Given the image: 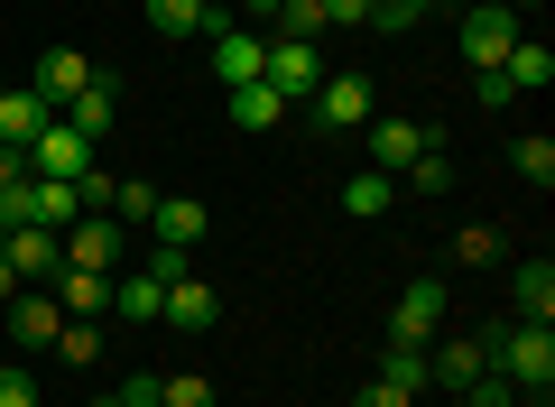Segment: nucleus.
Returning a JSON list of instances; mask_svg holds the SVG:
<instances>
[{
  "label": "nucleus",
  "instance_id": "f257e3e1",
  "mask_svg": "<svg viewBox=\"0 0 555 407\" xmlns=\"http://www.w3.org/2000/svg\"><path fill=\"white\" fill-rule=\"evenodd\" d=\"M481 343H491V370L518 398H546L555 389V325H500V333H481Z\"/></svg>",
  "mask_w": 555,
  "mask_h": 407
},
{
  "label": "nucleus",
  "instance_id": "f03ea898",
  "mask_svg": "<svg viewBox=\"0 0 555 407\" xmlns=\"http://www.w3.org/2000/svg\"><path fill=\"white\" fill-rule=\"evenodd\" d=\"M444 333V278H408V288L389 296V343L398 352H426Z\"/></svg>",
  "mask_w": 555,
  "mask_h": 407
},
{
  "label": "nucleus",
  "instance_id": "7ed1b4c3",
  "mask_svg": "<svg viewBox=\"0 0 555 407\" xmlns=\"http://www.w3.org/2000/svg\"><path fill=\"white\" fill-rule=\"evenodd\" d=\"M481 370H491V343L481 333H436L426 343V389H444V398H463Z\"/></svg>",
  "mask_w": 555,
  "mask_h": 407
},
{
  "label": "nucleus",
  "instance_id": "20e7f679",
  "mask_svg": "<svg viewBox=\"0 0 555 407\" xmlns=\"http://www.w3.org/2000/svg\"><path fill=\"white\" fill-rule=\"evenodd\" d=\"M0 315H10V343H20V352H56V333H65L56 288H10V296H0Z\"/></svg>",
  "mask_w": 555,
  "mask_h": 407
},
{
  "label": "nucleus",
  "instance_id": "39448f33",
  "mask_svg": "<svg viewBox=\"0 0 555 407\" xmlns=\"http://www.w3.org/2000/svg\"><path fill=\"white\" fill-rule=\"evenodd\" d=\"M306 120H315V130H361V120H379L371 75H324L315 102H306Z\"/></svg>",
  "mask_w": 555,
  "mask_h": 407
},
{
  "label": "nucleus",
  "instance_id": "423d86ee",
  "mask_svg": "<svg viewBox=\"0 0 555 407\" xmlns=\"http://www.w3.org/2000/svg\"><path fill=\"white\" fill-rule=\"evenodd\" d=\"M361 149H371V167L379 176H408L416 167V157H426V149H436V130H426V120H361Z\"/></svg>",
  "mask_w": 555,
  "mask_h": 407
},
{
  "label": "nucleus",
  "instance_id": "0eeeda50",
  "mask_svg": "<svg viewBox=\"0 0 555 407\" xmlns=\"http://www.w3.org/2000/svg\"><path fill=\"white\" fill-rule=\"evenodd\" d=\"M259 84H269L278 102H297V112H306V102H315V84H324V65H315V47H306V38H269Z\"/></svg>",
  "mask_w": 555,
  "mask_h": 407
},
{
  "label": "nucleus",
  "instance_id": "6e6552de",
  "mask_svg": "<svg viewBox=\"0 0 555 407\" xmlns=\"http://www.w3.org/2000/svg\"><path fill=\"white\" fill-rule=\"evenodd\" d=\"M518 47V10H500V0H481V10H463V65L473 75H491L500 56Z\"/></svg>",
  "mask_w": 555,
  "mask_h": 407
},
{
  "label": "nucleus",
  "instance_id": "1a4fd4ad",
  "mask_svg": "<svg viewBox=\"0 0 555 407\" xmlns=\"http://www.w3.org/2000/svg\"><path fill=\"white\" fill-rule=\"evenodd\" d=\"M204 38H214V75H222V93H232V84H259V65H269V38H259V28L214 20Z\"/></svg>",
  "mask_w": 555,
  "mask_h": 407
},
{
  "label": "nucleus",
  "instance_id": "9d476101",
  "mask_svg": "<svg viewBox=\"0 0 555 407\" xmlns=\"http://www.w3.org/2000/svg\"><path fill=\"white\" fill-rule=\"evenodd\" d=\"M120 407H222L204 370H149V380L120 389Z\"/></svg>",
  "mask_w": 555,
  "mask_h": 407
},
{
  "label": "nucleus",
  "instance_id": "9b49d317",
  "mask_svg": "<svg viewBox=\"0 0 555 407\" xmlns=\"http://www.w3.org/2000/svg\"><path fill=\"white\" fill-rule=\"evenodd\" d=\"M38 130H56V102H47L38 84H10V75H0V149H28Z\"/></svg>",
  "mask_w": 555,
  "mask_h": 407
},
{
  "label": "nucleus",
  "instance_id": "f8f14e48",
  "mask_svg": "<svg viewBox=\"0 0 555 407\" xmlns=\"http://www.w3.org/2000/svg\"><path fill=\"white\" fill-rule=\"evenodd\" d=\"M0 241H10V269H20V288H38V278L65 269V232H38V222H0Z\"/></svg>",
  "mask_w": 555,
  "mask_h": 407
},
{
  "label": "nucleus",
  "instance_id": "ddd939ff",
  "mask_svg": "<svg viewBox=\"0 0 555 407\" xmlns=\"http://www.w3.org/2000/svg\"><path fill=\"white\" fill-rule=\"evenodd\" d=\"M28 176H65V186L93 176V139L65 130V120H56V130H38V139H28Z\"/></svg>",
  "mask_w": 555,
  "mask_h": 407
},
{
  "label": "nucleus",
  "instance_id": "4468645a",
  "mask_svg": "<svg viewBox=\"0 0 555 407\" xmlns=\"http://www.w3.org/2000/svg\"><path fill=\"white\" fill-rule=\"evenodd\" d=\"M65 269H102V278H112V269H120V222H112V214L65 222Z\"/></svg>",
  "mask_w": 555,
  "mask_h": 407
},
{
  "label": "nucleus",
  "instance_id": "2eb2a0df",
  "mask_svg": "<svg viewBox=\"0 0 555 407\" xmlns=\"http://www.w3.org/2000/svg\"><path fill=\"white\" fill-rule=\"evenodd\" d=\"M158 325H177V333H214V325H222V296L204 288L195 269H185V278H167V306H158Z\"/></svg>",
  "mask_w": 555,
  "mask_h": 407
},
{
  "label": "nucleus",
  "instance_id": "dca6fc26",
  "mask_svg": "<svg viewBox=\"0 0 555 407\" xmlns=\"http://www.w3.org/2000/svg\"><path fill=\"white\" fill-rule=\"evenodd\" d=\"M509 325H555V259H518L509 269Z\"/></svg>",
  "mask_w": 555,
  "mask_h": 407
},
{
  "label": "nucleus",
  "instance_id": "f3484780",
  "mask_svg": "<svg viewBox=\"0 0 555 407\" xmlns=\"http://www.w3.org/2000/svg\"><path fill=\"white\" fill-rule=\"evenodd\" d=\"M204 222H214V214H204L195 194H158V214H149V251H195Z\"/></svg>",
  "mask_w": 555,
  "mask_h": 407
},
{
  "label": "nucleus",
  "instance_id": "a211bd4d",
  "mask_svg": "<svg viewBox=\"0 0 555 407\" xmlns=\"http://www.w3.org/2000/svg\"><path fill=\"white\" fill-rule=\"evenodd\" d=\"M28 84H38V93H47V102L65 112V102H75L83 84H93V56H83V47H47V56L28 65Z\"/></svg>",
  "mask_w": 555,
  "mask_h": 407
},
{
  "label": "nucleus",
  "instance_id": "6ab92c4d",
  "mask_svg": "<svg viewBox=\"0 0 555 407\" xmlns=\"http://www.w3.org/2000/svg\"><path fill=\"white\" fill-rule=\"evenodd\" d=\"M139 20L158 28V38H204L222 10H214V0H139Z\"/></svg>",
  "mask_w": 555,
  "mask_h": 407
},
{
  "label": "nucleus",
  "instance_id": "aec40b11",
  "mask_svg": "<svg viewBox=\"0 0 555 407\" xmlns=\"http://www.w3.org/2000/svg\"><path fill=\"white\" fill-rule=\"evenodd\" d=\"M112 112H120V84H112V75H93L56 120H65V130H83V139H102V130H112Z\"/></svg>",
  "mask_w": 555,
  "mask_h": 407
},
{
  "label": "nucleus",
  "instance_id": "412c9836",
  "mask_svg": "<svg viewBox=\"0 0 555 407\" xmlns=\"http://www.w3.org/2000/svg\"><path fill=\"white\" fill-rule=\"evenodd\" d=\"M500 84H509V93H546V84H555V47L546 38H518L509 56H500Z\"/></svg>",
  "mask_w": 555,
  "mask_h": 407
},
{
  "label": "nucleus",
  "instance_id": "4be33fe9",
  "mask_svg": "<svg viewBox=\"0 0 555 407\" xmlns=\"http://www.w3.org/2000/svg\"><path fill=\"white\" fill-rule=\"evenodd\" d=\"M158 306H167V278H158V269L112 278V315H120V325H158Z\"/></svg>",
  "mask_w": 555,
  "mask_h": 407
},
{
  "label": "nucleus",
  "instance_id": "5701e85b",
  "mask_svg": "<svg viewBox=\"0 0 555 407\" xmlns=\"http://www.w3.org/2000/svg\"><path fill=\"white\" fill-rule=\"evenodd\" d=\"M47 288H56L65 315H112V278H102V269H56Z\"/></svg>",
  "mask_w": 555,
  "mask_h": 407
},
{
  "label": "nucleus",
  "instance_id": "b1692460",
  "mask_svg": "<svg viewBox=\"0 0 555 407\" xmlns=\"http://www.w3.org/2000/svg\"><path fill=\"white\" fill-rule=\"evenodd\" d=\"M222 102H232V120H241V130H278V120H297V102H278L269 84H232Z\"/></svg>",
  "mask_w": 555,
  "mask_h": 407
},
{
  "label": "nucleus",
  "instance_id": "393cba45",
  "mask_svg": "<svg viewBox=\"0 0 555 407\" xmlns=\"http://www.w3.org/2000/svg\"><path fill=\"white\" fill-rule=\"evenodd\" d=\"M509 167L546 194V186H555V139H546V130H518V139H509Z\"/></svg>",
  "mask_w": 555,
  "mask_h": 407
},
{
  "label": "nucleus",
  "instance_id": "a878e982",
  "mask_svg": "<svg viewBox=\"0 0 555 407\" xmlns=\"http://www.w3.org/2000/svg\"><path fill=\"white\" fill-rule=\"evenodd\" d=\"M389 186H398V176H379V167H361V176H343V214H352V222H371V214H389Z\"/></svg>",
  "mask_w": 555,
  "mask_h": 407
},
{
  "label": "nucleus",
  "instance_id": "bb28decb",
  "mask_svg": "<svg viewBox=\"0 0 555 407\" xmlns=\"http://www.w3.org/2000/svg\"><path fill=\"white\" fill-rule=\"evenodd\" d=\"M93 352H102V315H65V333H56V361L93 370Z\"/></svg>",
  "mask_w": 555,
  "mask_h": 407
},
{
  "label": "nucleus",
  "instance_id": "cd10ccee",
  "mask_svg": "<svg viewBox=\"0 0 555 407\" xmlns=\"http://www.w3.org/2000/svg\"><path fill=\"white\" fill-rule=\"evenodd\" d=\"M149 214H158V186H149V176H120L112 186V222L130 232V222H149Z\"/></svg>",
  "mask_w": 555,
  "mask_h": 407
},
{
  "label": "nucleus",
  "instance_id": "c85d7f7f",
  "mask_svg": "<svg viewBox=\"0 0 555 407\" xmlns=\"http://www.w3.org/2000/svg\"><path fill=\"white\" fill-rule=\"evenodd\" d=\"M379 380H389L398 398H426V352H398L389 343V352H379Z\"/></svg>",
  "mask_w": 555,
  "mask_h": 407
},
{
  "label": "nucleus",
  "instance_id": "c756f323",
  "mask_svg": "<svg viewBox=\"0 0 555 407\" xmlns=\"http://www.w3.org/2000/svg\"><path fill=\"white\" fill-rule=\"evenodd\" d=\"M269 38H306V47H315V38H324V10H315V0H278Z\"/></svg>",
  "mask_w": 555,
  "mask_h": 407
},
{
  "label": "nucleus",
  "instance_id": "7c9ffc66",
  "mask_svg": "<svg viewBox=\"0 0 555 407\" xmlns=\"http://www.w3.org/2000/svg\"><path fill=\"white\" fill-rule=\"evenodd\" d=\"M408 186H416V194H454V157H444V139H436V149H426V157L408 167Z\"/></svg>",
  "mask_w": 555,
  "mask_h": 407
},
{
  "label": "nucleus",
  "instance_id": "2f4dec72",
  "mask_svg": "<svg viewBox=\"0 0 555 407\" xmlns=\"http://www.w3.org/2000/svg\"><path fill=\"white\" fill-rule=\"evenodd\" d=\"M454 259H463V269H491V259H500V232H491V222H463V232H454Z\"/></svg>",
  "mask_w": 555,
  "mask_h": 407
},
{
  "label": "nucleus",
  "instance_id": "473e14b6",
  "mask_svg": "<svg viewBox=\"0 0 555 407\" xmlns=\"http://www.w3.org/2000/svg\"><path fill=\"white\" fill-rule=\"evenodd\" d=\"M426 20V0H371V28L379 38H398V28H416Z\"/></svg>",
  "mask_w": 555,
  "mask_h": 407
},
{
  "label": "nucleus",
  "instance_id": "72a5a7b5",
  "mask_svg": "<svg viewBox=\"0 0 555 407\" xmlns=\"http://www.w3.org/2000/svg\"><path fill=\"white\" fill-rule=\"evenodd\" d=\"M463 407H528V398H518V389H509V380H500V370H481V380H473V389H463Z\"/></svg>",
  "mask_w": 555,
  "mask_h": 407
},
{
  "label": "nucleus",
  "instance_id": "f704fd0d",
  "mask_svg": "<svg viewBox=\"0 0 555 407\" xmlns=\"http://www.w3.org/2000/svg\"><path fill=\"white\" fill-rule=\"evenodd\" d=\"M324 28H371V0H315Z\"/></svg>",
  "mask_w": 555,
  "mask_h": 407
},
{
  "label": "nucleus",
  "instance_id": "c9c22d12",
  "mask_svg": "<svg viewBox=\"0 0 555 407\" xmlns=\"http://www.w3.org/2000/svg\"><path fill=\"white\" fill-rule=\"evenodd\" d=\"M473 102H481V112H509L518 93H509V84H500V65H491V75H473Z\"/></svg>",
  "mask_w": 555,
  "mask_h": 407
},
{
  "label": "nucleus",
  "instance_id": "e433bc0d",
  "mask_svg": "<svg viewBox=\"0 0 555 407\" xmlns=\"http://www.w3.org/2000/svg\"><path fill=\"white\" fill-rule=\"evenodd\" d=\"M352 407H416V398H398V389H389V380H371V389H361V398H352Z\"/></svg>",
  "mask_w": 555,
  "mask_h": 407
},
{
  "label": "nucleus",
  "instance_id": "4c0bfd02",
  "mask_svg": "<svg viewBox=\"0 0 555 407\" xmlns=\"http://www.w3.org/2000/svg\"><path fill=\"white\" fill-rule=\"evenodd\" d=\"M269 20H278V0H241V28H259V38H269Z\"/></svg>",
  "mask_w": 555,
  "mask_h": 407
},
{
  "label": "nucleus",
  "instance_id": "58836bf2",
  "mask_svg": "<svg viewBox=\"0 0 555 407\" xmlns=\"http://www.w3.org/2000/svg\"><path fill=\"white\" fill-rule=\"evenodd\" d=\"M20 176H28V149H0V194L20 186Z\"/></svg>",
  "mask_w": 555,
  "mask_h": 407
},
{
  "label": "nucleus",
  "instance_id": "ea45409f",
  "mask_svg": "<svg viewBox=\"0 0 555 407\" xmlns=\"http://www.w3.org/2000/svg\"><path fill=\"white\" fill-rule=\"evenodd\" d=\"M10 288H20V269H10V241H0V296H10Z\"/></svg>",
  "mask_w": 555,
  "mask_h": 407
},
{
  "label": "nucleus",
  "instance_id": "a19ab883",
  "mask_svg": "<svg viewBox=\"0 0 555 407\" xmlns=\"http://www.w3.org/2000/svg\"><path fill=\"white\" fill-rule=\"evenodd\" d=\"M93 407H120V389H112V398H93Z\"/></svg>",
  "mask_w": 555,
  "mask_h": 407
},
{
  "label": "nucleus",
  "instance_id": "79ce46f5",
  "mask_svg": "<svg viewBox=\"0 0 555 407\" xmlns=\"http://www.w3.org/2000/svg\"><path fill=\"white\" fill-rule=\"evenodd\" d=\"M500 10H528V0H500Z\"/></svg>",
  "mask_w": 555,
  "mask_h": 407
},
{
  "label": "nucleus",
  "instance_id": "37998d69",
  "mask_svg": "<svg viewBox=\"0 0 555 407\" xmlns=\"http://www.w3.org/2000/svg\"><path fill=\"white\" fill-rule=\"evenodd\" d=\"M426 10H436V0H426Z\"/></svg>",
  "mask_w": 555,
  "mask_h": 407
},
{
  "label": "nucleus",
  "instance_id": "c03bdc74",
  "mask_svg": "<svg viewBox=\"0 0 555 407\" xmlns=\"http://www.w3.org/2000/svg\"><path fill=\"white\" fill-rule=\"evenodd\" d=\"M454 407H463V398H454Z\"/></svg>",
  "mask_w": 555,
  "mask_h": 407
}]
</instances>
